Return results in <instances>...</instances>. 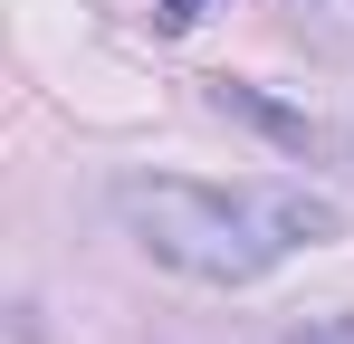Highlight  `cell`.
I'll list each match as a JSON object with an SVG mask.
<instances>
[{
    "label": "cell",
    "instance_id": "cell-1",
    "mask_svg": "<svg viewBox=\"0 0 354 344\" xmlns=\"http://www.w3.org/2000/svg\"><path fill=\"white\" fill-rule=\"evenodd\" d=\"M115 220L134 229L144 258H163L173 278L201 287H249L268 278L288 249L335 239L345 211L306 182H249V191H211V182H182V172H124L115 182Z\"/></svg>",
    "mask_w": 354,
    "mask_h": 344
},
{
    "label": "cell",
    "instance_id": "cell-2",
    "mask_svg": "<svg viewBox=\"0 0 354 344\" xmlns=\"http://www.w3.org/2000/svg\"><path fill=\"white\" fill-rule=\"evenodd\" d=\"M211 96H221L230 115H249V124H268V134H278L288 153H316V124H306V115H288V106H268L259 86H211Z\"/></svg>",
    "mask_w": 354,
    "mask_h": 344
},
{
    "label": "cell",
    "instance_id": "cell-3",
    "mask_svg": "<svg viewBox=\"0 0 354 344\" xmlns=\"http://www.w3.org/2000/svg\"><path fill=\"white\" fill-rule=\"evenodd\" d=\"M278 10H297V29H306V39L354 48V0H278Z\"/></svg>",
    "mask_w": 354,
    "mask_h": 344
},
{
    "label": "cell",
    "instance_id": "cell-4",
    "mask_svg": "<svg viewBox=\"0 0 354 344\" xmlns=\"http://www.w3.org/2000/svg\"><path fill=\"white\" fill-rule=\"evenodd\" d=\"M288 344H354V316H306V325H288Z\"/></svg>",
    "mask_w": 354,
    "mask_h": 344
},
{
    "label": "cell",
    "instance_id": "cell-5",
    "mask_svg": "<svg viewBox=\"0 0 354 344\" xmlns=\"http://www.w3.org/2000/svg\"><path fill=\"white\" fill-rule=\"evenodd\" d=\"M201 10H211V0H163V10H153V19H163V29H173V39H182V29H192V19H201Z\"/></svg>",
    "mask_w": 354,
    "mask_h": 344
},
{
    "label": "cell",
    "instance_id": "cell-6",
    "mask_svg": "<svg viewBox=\"0 0 354 344\" xmlns=\"http://www.w3.org/2000/svg\"><path fill=\"white\" fill-rule=\"evenodd\" d=\"M345 144H354V124H345Z\"/></svg>",
    "mask_w": 354,
    "mask_h": 344
}]
</instances>
